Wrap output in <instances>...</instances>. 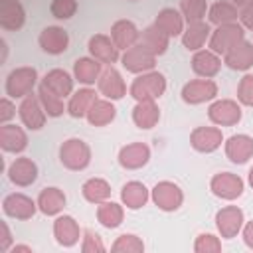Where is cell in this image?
Segmentation results:
<instances>
[{"instance_id": "26", "label": "cell", "mask_w": 253, "mask_h": 253, "mask_svg": "<svg viewBox=\"0 0 253 253\" xmlns=\"http://www.w3.org/2000/svg\"><path fill=\"white\" fill-rule=\"evenodd\" d=\"M40 83H43L49 91H53L55 95H59L61 99H69L71 93L75 91V77L73 73L61 69V67H55V69H49L42 79Z\"/></svg>"}, {"instance_id": "33", "label": "cell", "mask_w": 253, "mask_h": 253, "mask_svg": "<svg viewBox=\"0 0 253 253\" xmlns=\"http://www.w3.org/2000/svg\"><path fill=\"white\" fill-rule=\"evenodd\" d=\"M99 97V91H95L93 87H79L71 93V97L67 99V115L73 119H85L91 103Z\"/></svg>"}, {"instance_id": "47", "label": "cell", "mask_w": 253, "mask_h": 253, "mask_svg": "<svg viewBox=\"0 0 253 253\" xmlns=\"http://www.w3.org/2000/svg\"><path fill=\"white\" fill-rule=\"evenodd\" d=\"M14 245V237H12V231L8 227V221H0V253H8L10 247Z\"/></svg>"}, {"instance_id": "52", "label": "cell", "mask_w": 253, "mask_h": 253, "mask_svg": "<svg viewBox=\"0 0 253 253\" xmlns=\"http://www.w3.org/2000/svg\"><path fill=\"white\" fill-rule=\"evenodd\" d=\"M247 182H249V186L253 188V166H251L249 172H247Z\"/></svg>"}, {"instance_id": "36", "label": "cell", "mask_w": 253, "mask_h": 253, "mask_svg": "<svg viewBox=\"0 0 253 253\" xmlns=\"http://www.w3.org/2000/svg\"><path fill=\"white\" fill-rule=\"evenodd\" d=\"M95 215H97V221L105 229H117L125 219V206H123V202L107 200V202L97 206Z\"/></svg>"}, {"instance_id": "13", "label": "cell", "mask_w": 253, "mask_h": 253, "mask_svg": "<svg viewBox=\"0 0 253 253\" xmlns=\"http://www.w3.org/2000/svg\"><path fill=\"white\" fill-rule=\"evenodd\" d=\"M53 237L57 241V245L61 247H75L81 237H83V229L79 225V221L69 215V213H59L53 219Z\"/></svg>"}, {"instance_id": "45", "label": "cell", "mask_w": 253, "mask_h": 253, "mask_svg": "<svg viewBox=\"0 0 253 253\" xmlns=\"http://www.w3.org/2000/svg\"><path fill=\"white\" fill-rule=\"evenodd\" d=\"M237 101L243 107H253V73H245L237 83Z\"/></svg>"}, {"instance_id": "31", "label": "cell", "mask_w": 253, "mask_h": 253, "mask_svg": "<svg viewBox=\"0 0 253 253\" xmlns=\"http://www.w3.org/2000/svg\"><path fill=\"white\" fill-rule=\"evenodd\" d=\"M150 200V190L146 188L144 182L140 180H128L121 188V202L126 210H140L148 204Z\"/></svg>"}, {"instance_id": "34", "label": "cell", "mask_w": 253, "mask_h": 253, "mask_svg": "<svg viewBox=\"0 0 253 253\" xmlns=\"http://www.w3.org/2000/svg\"><path fill=\"white\" fill-rule=\"evenodd\" d=\"M160 121V107L156 101H138L132 107V123L140 130H150Z\"/></svg>"}, {"instance_id": "46", "label": "cell", "mask_w": 253, "mask_h": 253, "mask_svg": "<svg viewBox=\"0 0 253 253\" xmlns=\"http://www.w3.org/2000/svg\"><path fill=\"white\" fill-rule=\"evenodd\" d=\"M16 113H18V107L12 101V97H8V95L2 97L0 99V125L12 123V119H16Z\"/></svg>"}, {"instance_id": "39", "label": "cell", "mask_w": 253, "mask_h": 253, "mask_svg": "<svg viewBox=\"0 0 253 253\" xmlns=\"http://www.w3.org/2000/svg\"><path fill=\"white\" fill-rule=\"evenodd\" d=\"M36 93H38V97H40V101H42V105H43V109H45V113H47L49 119H57L63 113H67V103L59 95H55L53 91H49L43 83L38 85Z\"/></svg>"}, {"instance_id": "8", "label": "cell", "mask_w": 253, "mask_h": 253, "mask_svg": "<svg viewBox=\"0 0 253 253\" xmlns=\"http://www.w3.org/2000/svg\"><path fill=\"white\" fill-rule=\"evenodd\" d=\"M210 190L215 198L219 200H225V202H233L237 198L243 196L245 192V182L239 174L235 172H217L211 176L210 180Z\"/></svg>"}, {"instance_id": "9", "label": "cell", "mask_w": 253, "mask_h": 253, "mask_svg": "<svg viewBox=\"0 0 253 253\" xmlns=\"http://www.w3.org/2000/svg\"><path fill=\"white\" fill-rule=\"evenodd\" d=\"M156 59L158 57L152 51H148L142 43H136L121 53V65L132 75H140L156 69Z\"/></svg>"}, {"instance_id": "12", "label": "cell", "mask_w": 253, "mask_h": 253, "mask_svg": "<svg viewBox=\"0 0 253 253\" xmlns=\"http://www.w3.org/2000/svg\"><path fill=\"white\" fill-rule=\"evenodd\" d=\"M215 229L219 237L223 239H233L241 233V227L245 223V213L239 206H223L215 211Z\"/></svg>"}, {"instance_id": "50", "label": "cell", "mask_w": 253, "mask_h": 253, "mask_svg": "<svg viewBox=\"0 0 253 253\" xmlns=\"http://www.w3.org/2000/svg\"><path fill=\"white\" fill-rule=\"evenodd\" d=\"M8 253H34V247L26 245V243H14Z\"/></svg>"}, {"instance_id": "54", "label": "cell", "mask_w": 253, "mask_h": 253, "mask_svg": "<svg viewBox=\"0 0 253 253\" xmlns=\"http://www.w3.org/2000/svg\"><path fill=\"white\" fill-rule=\"evenodd\" d=\"M128 2H138V0H128Z\"/></svg>"}, {"instance_id": "38", "label": "cell", "mask_w": 253, "mask_h": 253, "mask_svg": "<svg viewBox=\"0 0 253 253\" xmlns=\"http://www.w3.org/2000/svg\"><path fill=\"white\" fill-rule=\"evenodd\" d=\"M208 22L211 26H221L229 22H239V8L229 0H217L208 8Z\"/></svg>"}, {"instance_id": "37", "label": "cell", "mask_w": 253, "mask_h": 253, "mask_svg": "<svg viewBox=\"0 0 253 253\" xmlns=\"http://www.w3.org/2000/svg\"><path fill=\"white\" fill-rule=\"evenodd\" d=\"M111 184L105 180V178H99V176H93V178H87L83 184H81V196L89 202V204H103L107 200H111Z\"/></svg>"}, {"instance_id": "7", "label": "cell", "mask_w": 253, "mask_h": 253, "mask_svg": "<svg viewBox=\"0 0 253 253\" xmlns=\"http://www.w3.org/2000/svg\"><path fill=\"white\" fill-rule=\"evenodd\" d=\"M243 105L235 99H213L208 105V119L215 126H235L243 119Z\"/></svg>"}, {"instance_id": "16", "label": "cell", "mask_w": 253, "mask_h": 253, "mask_svg": "<svg viewBox=\"0 0 253 253\" xmlns=\"http://www.w3.org/2000/svg\"><path fill=\"white\" fill-rule=\"evenodd\" d=\"M97 91L101 97L111 99V101H121L126 95V83L115 65H105L97 81Z\"/></svg>"}, {"instance_id": "35", "label": "cell", "mask_w": 253, "mask_h": 253, "mask_svg": "<svg viewBox=\"0 0 253 253\" xmlns=\"http://www.w3.org/2000/svg\"><path fill=\"white\" fill-rule=\"evenodd\" d=\"M170 36H166L156 24H150V26H146L142 32H140V40H138V43H142L148 51H152L156 57L158 55H164L166 51H168V47H170Z\"/></svg>"}, {"instance_id": "22", "label": "cell", "mask_w": 253, "mask_h": 253, "mask_svg": "<svg viewBox=\"0 0 253 253\" xmlns=\"http://www.w3.org/2000/svg\"><path fill=\"white\" fill-rule=\"evenodd\" d=\"M0 148L10 154H22L28 148V132L24 126L6 123L0 125Z\"/></svg>"}, {"instance_id": "27", "label": "cell", "mask_w": 253, "mask_h": 253, "mask_svg": "<svg viewBox=\"0 0 253 253\" xmlns=\"http://www.w3.org/2000/svg\"><path fill=\"white\" fill-rule=\"evenodd\" d=\"M26 24V8L20 0H0V28L4 32H18Z\"/></svg>"}, {"instance_id": "6", "label": "cell", "mask_w": 253, "mask_h": 253, "mask_svg": "<svg viewBox=\"0 0 253 253\" xmlns=\"http://www.w3.org/2000/svg\"><path fill=\"white\" fill-rule=\"evenodd\" d=\"M217 93H219V87L213 79L196 77L182 85L180 97L186 105H204V103H211L213 99H217Z\"/></svg>"}, {"instance_id": "21", "label": "cell", "mask_w": 253, "mask_h": 253, "mask_svg": "<svg viewBox=\"0 0 253 253\" xmlns=\"http://www.w3.org/2000/svg\"><path fill=\"white\" fill-rule=\"evenodd\" d=\"M190 65H192V71L196 73V77L213 79L221 71L223 57L217 55L215 51H211L210 47H202V49L194 51V55L190 59Z\"/></svg>"}, {"instance_id": "5", "label": "cell", "mask_w": 253, "mask_h": 253, "mask_svg": "<svg viewBox=\"0 0 253 253\" xmlns=\"http://www.w3.org/2000/svg\"><path fill=\"white\" fill-rule=\"evenodd\" d=\"M150 200L160 211H178L184 204V190L172 180H160L150 190Z\"/></svg>"}, {"instance_id": "10", "label": "cell", "mask_w": 253, "mask_h": 253, "mask_svg": "<svg viewBox=\"0 0 253 253\" xmlns=\"http://www.w3.org/2000/svg\"><path fill=\"white\" fill-rule=\"evenodd\" d=\"M18 117L22 121V125L28 128V130H40L43 128L45 121H47V113L38 97V93H30L26 95L24 99H20V105H18Z\"/></svg>"}, {"instance_id": "2", "label": "cell", "mask_w": 253, "mask_h": 253, "mask_svg": "<svg viewBox=\"0 0 253 253\" xmlns=\"http://www.w3.org/2000/svg\"><path fill=\"white\" fill-rule=\"evenodd\" d=\"M59 162L67 170L81 172L91 164V146L79 136H69L59 144Z\"/></svg>"}, {"instance_id": "28", "label": "cell", "mask_w": 253, "mask_h": 253, "mask_svg": "<svg viewBox=\"0 0 253 253\" xmlns=\"http://www.w3.org/2000/svg\"><path fill=\"white\" fill-rule=\"evenodd\" d=\"M210 36H211V24L206 20H200V22L186 24L180 40L188 51H198L210 42Z\"/></svg>"}, {"instance_id": "40", "label": "cell", "mask_w": 253, "mask_h": 253, "mask_svg": "<svg viewBox=\"0 0 253 253\" xmlns=\"http://www.w3.org/2000/svg\"><path fill=\"white\" fill-rule=\"evenodd\" d=\"M208 0H180V12L186 20V24H192V22H200V20H206L208 16Z\"/></svg>"}, {"instance_id": "4", "label": "cell", "mask_w": 253, "mask_h": 253, "mask_svg": "<svg viewBox=\"0 0 253 253\" xmlns=\"http://www.w3.org/2000/svg\"><path fill=\"white\" fill-rule=\"evenodd\" d=\"M243 38H245V28L241 26V22L221 24V26H215V28L211 30L208 47H210L211 51H215L217 55L223 57V55H225L235 43H239Z\"/></svg>"}, {"instance_id": "14", "label": "cell", "mask_w": 253, "mask_h": 253, "mask_svg": "<svg viewBox=\"0 0 253 253\" xmlns=\"http://www.w3.org/2000/svg\"><path fill=\"white\" fill-rule=\"evenodd\" d=\"M223 140H225V136H223L221 128L215 125L213 126H196L190 132V146L202 154L215 152L217 148H221Z\"/></svg>"}, {"instance_id": "18", "label": "cell", "mask_w": 253, "mask_h": 253, "mask_svg": "<svg viewBox=\"0 0 253 253\" xmlns=\"http://www.w3.org/2000/svg\"><path fill=\"white\" fill-rule=\"evenodd\" d=\"M117 160H119L121 168H125V170H140L150 162V146L140 140L128 142V144L121 146Z\"/></svg>"}, {"instance_id": "51", "label": "cell", "mask_w": 253, "mask_h": 253, "mask_svg": "<svg viewBox=\"0 0 253 253\" xmlns=\"http://www.w3.org/2000/svg\"><path fill=\"white\" fill-rule=\"evenodd\" d=\"M8 59V42L2 38L0 40V63H6Z\"/></svg>"}, {"instance_id": "20", "label": "cell", "mask_w": 253, "mask_h": 253, "mask_svg": "<svg viewBox=\"0 0 253 253\" xmlns=\"http://www.w3.org/2000/svg\"><path fill=\"white\" fill-rule=\"evenodd\" d=\"M69 34L65 28L61 26H47L40 32L38 36V43L42 47V51H45L47 55H61L69 49Z\"/></svg>"}, {"instance_id": "23", "label": "cell", "mask_w": 253, "mask_h": 253, "mask_svg": "<svg viewBox=\"0 0 253 253\" xmlns=\"http://www.w3.org/2000/svg\"><path fill=\"white\" fill-rule=\"evenodd\" d=\"M223 65H227L233 71H243L247 73L253 67V42L243 38L239 43H235L225 55H223Z\"/></svg>"}, {"instance_id": "1", "label": "cell", "mask_w": 253, "mask_h": 253, "mask_svg": "<svg viewBox=\"0 0 253 253\" xmlns=\"http://www.w3.org/2000/svg\"><path fill=\"white\" fill-rule=\"evenodd\" d=\"M166 75L162 71H146L140 75H134V79L128 85V95L138 101H158L166 93Z\"/></svg>"}, {"instance_id": "53", "label": "cell", "mask_w": 253, "mask_h": 253, "mask_svg": "<svg viewBox=\"0 0 253 253\" xmlns=\"http://www.w3.org/2000/svg\"><path fill=\"white\" fill-rule=\"evenodd\" d=\"M229 2H231V4H235L237 8H241V6H243V4H247L249 0H229Z\"/></svg>"}, {"instance_id": "24", "label": "cell", "mask_w": 253, "mask_h": 253, "mask_svg": "<svg viewBox=\"0 0 253 253\" xmlns=\"http://www.w3.org/2000/svg\"><path fill=\"white\" fill-rule=\"evenodd\" d=\"M103 69H105V65L99 59H95L93 55H83L73 61V77L79 85H87V87L97 85Z\"/></svg>"}, {"instance_id": "17", "label": "cell", "mask_w": 253, "mask_h": 253, "mask_svg": "<svg viewBox=\"0 0 253 253\" xmlns=\"http://www.w3.org/2000/svg\"><path fill=\"white\" fill-rule=\"evenodd\" d=\"M8 180L18 186V188H28L32 186L36 180H38V174H40V168L36 164V160H32L30 156H18L10 162L8 170Z\"/></svg>"}, {"instance_id": "30", "label": "cell", "mask_w": 253, "mask_h": 253, "mask_svg": "<svg viewBox=\"0 0 253 253\" xmlns=\"http://www.w3.org/2000/svg\"><path fill=\"white\" fill-rule=\"evenodd\" d=\"M117 119V107H115V101L111 99H105V97H97L87 115H85V121L91 125V126H107L111 125L113 121Z\"/></svg>"}, {"instance_id": "25", "label": "cell", "mask_w": 253, "mask_h": 253, "mask_svg": "<svg viewBox=\"0 0 253 253\" xmlns=\"http://www.w3.org/2000/svg\"><path fill=\"white\" fill-rule=\"evenodd\" d=\"M36 202H38V208H40V211L43 215L55 217V215H59L63 211V208L67 204V196L57 186H45V188L40 190Z\"/></svg>"}, {"instance_id": "3", "label": "cell", "mask_w": 253, "mask_h": 253, "mask_svg": "<svg viewBox=\"0 0 253 253\" xmlns=\"http://www.w3.org/2000/svg\"><path fill=\"white\" fill-rule=\"evenodd\" d=\"M38 85H40L38 69L32 67V65H22V67L12 69L6 75L4 89H6V95L8 97H12V99H24L26 95L34 93V89H38Z\"/></svg>"}, {"instance_id": "19", "label": "cell", "mask_w": 253, "mask_h": 253, "mask_svg": "<svg viewBox=\"0 0 253 253\" xmlns=\"http://www.w3.org/2000/svg\"><path fill=\"white\" fill-rule=\"evenodd\" d=\"M223 150L229 162L241 166L247 164L253 158V136L245 134V132H237L231 134L229 138L223 140Z\"/></svg>"}, {"instance_id": "43", "label": "cell", "mask_w": 253, "mask_h": 253, "mask_svg": "<svg viewBox=\"0 0 253 253\" xmlns=\"http://www.w3.org/2000/svg\"><path fill=\"white\" fill-rule=\"evenodd\" d=\"M79 4L77 0H51L49 4V14L55 18V20H71L77 12Z\"/></svg>"}, {"instance_id": "15", "label": "cell", "mask_w": 253, "mask_h": 253, "mask_svg": "<svg viewBox=\"0 0 253 253\" xmlns=\"http://www.w3.org/2000/svg\"><path fill=\"white\" fill-rule=\"evenodd\" d=\"M87 49L89 55H93L95 59H99L103 65H115L121 61V49L117 47V43L113 42L111 36L107 34H93L87 42Z\"/></svg>"}, {"instance_id": "11", "label": "cell", "mask_w": 253, "mask_h": 253, "mask_svg": "<svg viewBox=\"0 0 253 253\" xmlns=\"http://www.w3.org/2000/svg\"><path fill=\"white\" fill-rule=\"evenodd\" d=\"M2 211H4V215L12 217V219L28 221L36 215V211H40V208L34 198H30L22 192H10L2 200Z\"/></svg>"}, {"instance_id": "48", "label": "cell", "mask_w": 253, "mask_h": 253, "mask_svg": "<svg viewBox=\"0 0 253 253\" xmlns=\"http://www.w3.org/2000/svg\"><path fill=\"white\" fill-rule=\"evenodd\" d=\"M239 22L245 30L253 32V0H249L247 4L239 8Z\"/></svg>"}, {"instance_id": "49", "label": "cell", "mask_w": 253, "mask_h": 253, "mask_svg": "<svg viewBox=\"0 0 253 253\" xmlns=\"http://www.w3.org/2000/svg\"><path fill=\"white\" fill-rule=\"evenodd\" d=\"M241 239H243L245 247L253 249V219H249V221L243 223V227H241Z\"/></svg>"}, {"instance_id": "42", "label": "cell", "mask_w": 253, "mask_h": 253, "mask_svg": "<svg viewBox=\"0 0 253 253\" xmlns=\"http://www.w3.org/2000/svg\"><path fill=\"white\" fill-rule=\"evenodd\" d=\"M194 251L196 253H221V239L219 233H210V231H202L196 241H194Z\"/></svg>"}, {"instance_id": "32", "label": "cell", "mask_w": 253, "mask_h": 253, "mask_svg": "<svg viewBox=\"0 0 253 253\" xmlns=\"http://www.w3.org/2000/svg\"><path fill=\"white\" fill-rule=\"evenodd\" d=\"M154 24L170 38H180L184 28H186V20H184L182 12L178 8H172V6H166V8L158 10V14L154 18Z\"/></svg>"}, {"instance_id": "44", "label": "cell", "mask_w": 253, "mask_h": 253, "mask_svg": "<svg viewBox=\"0 0 253 253\" xmlns=\"http://www.w3.org/2000/svg\"><path fill=\"white\" fill-rule=\"evenodd\" d=\"M105 243L103 237L93 231V229H83V237H81V253H105Z\"/></svg>"}, {"instance_id": "29", "label": "cell", "mask_w": 253, "mask_h": 253, "mask_svg": "<svg viewBox=\"0 0 253 253\" xmlns=\"http://www.w3.org/2000/svg\"><path fill=\"white\" fill-rule=\"evenodd\" d=\"M109 36L113 38V42L117 43V47H119L121 51H125V49H128V47H132V45L138 43V40H140V30L136 28V24H134L132 20L121 18V20L113 22Z\"/></svg>"}, {"instance_id": "41", "label": "cell", "mask_w": 253, "mask_h": 253, "mask_svg": "<svg viewBox=\"0 0 253 253\" xmlns=\"http://www.w3.org/2000/svg\"><path fill=\"white\" fill-rule=\"evenodd\" d=\"M111 251L113 253H142L144 241L136 233H121L111 245Z\"/></svg>"}]
</instances>
